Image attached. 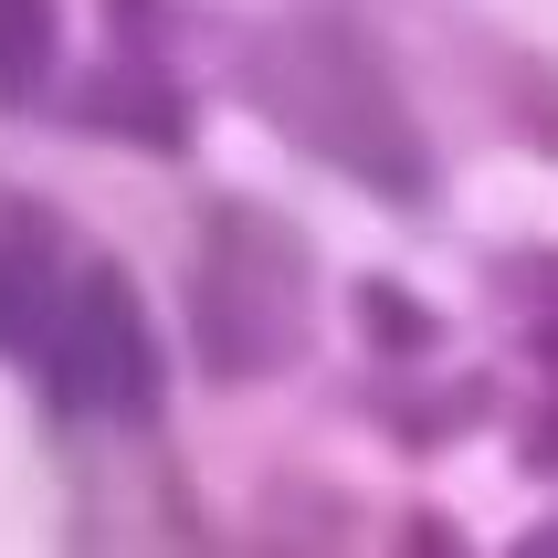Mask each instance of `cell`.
Segmentation results:
<instances>
[{"mask_svg": "<svg viewBox=\"0 0 558 558\" xmlns=\"http://www.w3.org/2000/svg\"><path fill=\"white\" fill-rule=\"evenodd\" d=\"M0 359L32 369L53 422L158 433L169 348L148 327V295L95 232H74L32 190H0Z\"/></svg>", "mask_w": 558, "mask_h": 558, "instance_id": "cell-1", "label": "cell"}, {"mask_svg": "<svg viewBox=\"0 0 558 558\" xmlns=\"http://www.w3.org/2000/svg\"><path fill=\"white\" fill-rule=\"evenodd\" d=\"M232 74H243L253 117L295 158L338 169L379 211H433V190H442L433 126H422L401 63L379 53V32L359 11H275L264 32H243Z\"/></svg>", "mask_w": 558, "mask_h": 558, "instance_id": "cell-2", "label": "cell"}, {"mask_svg": "<svg viewBox=\"0 0 558 558\" xmlns=\"http://www.w3.org/2000/svg\"><path fill=\"white\" fill-rule=\"evenodd\" d=\"M180 338H190V369L211 390L295 369L316 348V243H306V221L275 211V201L221 190L201 211V232H190Z\"/></svg>", "mask_w": 558, "mask_h": 558, "instance_id": "cell-3", "label": "cell"}, {"mask_svg": "<svg viewBox=\"0 0 558 558\" xmlns=\"http://www.w3.org/2000/svg\"><path fill=\"white\" fill-rule=\"evenodd\" d=\"M117 53L85 74V95H74V117L106 126V137H126V148H190L201 137V117H190V85L180 63H169V43H158V0H117Z\"/></svg>", "mask_w": 558, "mask_h": 558, "instance_id": "cell-4", "label": "cell"}, {"mask_svg": "<svg viewBox=\"0 0 558 558\" xmlns=\"http://www.w3.org/2000/svg\"><path fill=\"white\" fill-rule=\"evenodd\" d=\"M63 53V0H0V106H43Z\"/></svg>", "mask_w": 558, "mask_h": 558, "instance_id": "cell-5", "label": "cell"}]
</instances>
